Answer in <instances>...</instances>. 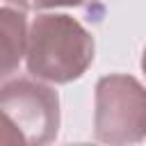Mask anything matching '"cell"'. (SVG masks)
<instances>
[{"label": "cell", "mask_w": 146, "mask_h": 146, "mask_svg": "<svg viewBox=\"0 0 146 146\" xmlns=\"http://www.w3.org/2000/svg\"><path fill=\"white\" fill-rule=\"evenodd\" d=\"M94 62V36L66 14H41L30 25L25 64L36 80L66 84Z\"/></svg>", "instance_id": "1"}, {"label": "cell", "mask_w": 146, "mask_h": 146, "mask_svg": "<svg viewBox=\"0 0 146 146\" xmlns=\"http://www.w3.org/2000/svg\"><path fill=\"white\" fill-rule=\"evenodd\" d=\"M0 110L5 116V144H48L57 137L59 128V98L57 91L18 78L2 84Z\"/></svg>", "instance_id": "2"}, {"label": "cell", "mask_w": 146, "mask_h": 146, "mask_svg": "<svg viewBox=\"0 0 146 146\" xmlns=\"http://www.w3.org/2000/svg\"><path fill=\"white\" fill-rule=\"evenodd\" d=\"M94 132L107 144H135L146 137V89L139 80L123 73L98 80Z\"/></svg>", "instance_id": "3"}, {"label": "cell", "mask_w": 146, "mask_h": 146, "mask_svg": "<svg viewBox=\"0 0 146 146\" xmlns=\"http://www.w3.org/2000/svg\"><path fill=\"white\" fill-rule=\"evenodd\" d=\"M0 39H2V78L7 80L21 59L27 52V25H25V9L2 5L0 11Z\"/></svg>", "instance_id": "4"}, {"label": "cell", "mask_w": 146, "mask_h": 146, "mask_svg": "<svg viewBox=\"0 0 146 146\" xmlns=\"http://www.w3.org/2000/svg\"><path fill=\"white\" fill-rule=\"evenodd\" d=\"M89 0H27L32 9H55V7H80Z\"/></svg>", "instance_id": "5"}, {"label": "cell", "mask_w": 146, "mask_h": 146, "mask_svg": "<svg viewBox=\"0 0 146 146\" xmlns=\"http://www.w3.org/2000/svg\"><path fill=\"white\" fill-rule=\"evenodd\" d=\"M5 5H16V7H21V9H27V7H30L27 0H5Z\"/></svg>", "instance_id": "6"}, {"label": "cell", "mask_w": 146, "mask_h": 146, "mask_svg": "<svg viewBox=\"0 0 146 146\" xmlns=\"http://www.w3.org/2000/svg\"><path fill=\"white\" fill-rule=\"evenodd\" d=\"M141 71H144V75H146V48H144V55H141Z\"/></svg>", "instance_id": "7"}]
</instances>
